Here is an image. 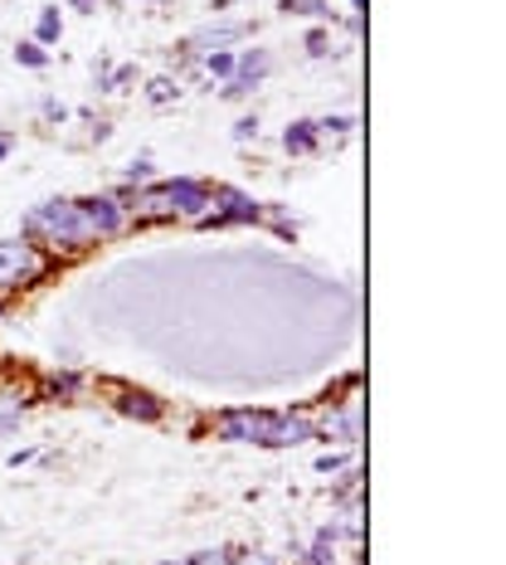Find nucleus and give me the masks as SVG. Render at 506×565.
<instances>
[{
    "label": "nucleus",
    "mask_w": 506,
    "mask_h": 565,
    "mask_svg": "<svg viewBox=\"0 0 506 565\" xmlns=\"http://www.w3.org/2000/svg\"><path fill=\"white\" fill-rule=\"evenodd\" d=\"M229 565H282L278 556H268V551H234Z\"/></svg>",
    "instance_id": "a878e982"
},
{
    "label": "nucleus",
    "mask_w": 506,
    "mask_h": 565,
    "mask_svg": "<svg viewBox=\"0 0 506 565\" xmlns=\"http://www.w3.org/2000/svg\"><path fill=\"white\" fill-rule=\"evenodd\" d=\"M108 395H112V409L127 419H141V424H161L166 419V399H157L141 385H127V381H108Z\"/></svg>",
    "instance_id": "1a4fd4ad"
},
{
    "label": "nucleus",
    "mask_w": 506,
    "mask_h": 565,
    "mask_svg": "<svg viewBox=\"0 0 506 565\" xmlns=\"http://www.w3.org/2000/svg\"><path fill=\"white\" fill-rule=\"evenodd\" d=\"M282 15H308V20H336L326 0H282Z\"/></svg>",
    "instance_id": "6ab92c4d"
},
{
    "label": "nucleus",
    "mask_w": 506,
    "mask_h": 565,
    "mask_svg": "<svg viewBox=\"0 0 506 565\" xmlns=\"http://www.w3.org/2000/svg\"><path fill=\"white\" fill-rule=\"evenodd\" d=\"M40 113H44V122H68V108L58 98H44L40 103Z\"/></svg>",
    "instance_id": "cd10ccee"
},
{
    "label": "nucleus",
    "mask_w": 506,
    "mask_h": 565,
    "mask_svg": "<svg viewBox=\"0 0 506 565\" xmlns=\"http://www.w3.org/2000/svg\"><path fill=\"white\" fill-rule=\"evenodd\" d=\"M68 6H74V10H88V6H98V0H68Z\"/></svg>",
    "instance_id": "7c9ffc66"
},
{
    "label": "nucleus",
    "mask_w": 506,
    "mask_h": 565,
    "mask_svg": "<svg viewBox=\"0 0 506 565\" xmlns=\"http://www.w3.org/2000/svg\"><path fill=\"white\" fill-rule=\"evenodd\" d=\"M157 565H185V556L181 561H157Z\"/></svg>",
    "instance_id": "f704fd0d"
},
{
    "label": "nucleus",
    "mask_w": 506,
    "mask_h": 565,
    "mask_svg": "<svg viewBox=\"0 0 506 565\" xmlns=\"http://www.w3.org/2000/svg\"><path fill=\"white\" fill-rule=\"evenodd\" d=\"M10 312V298H0V317H6Z\"/></svg>",
    "instance_id": "473e14b6"
},
{
    "label": "nucleus",
    "mask_w": 506,
    "mask_h": 565,
    "mask_svg": "<svg viewBox=\"0 0 506 565\" xmlns=\"http://www.w3.org/2000/svg\"><path fill=\"white\" fill-rule=\"evenodd\" d=\"M54 258L40 249V244H30L25 234H15V239H0V298L15 302L20 292L40 288L44 278H50Z\"/></svg>",
    "instance_id": "f03ea898"
},
{
    "label": "nucleus",
    "mask_w": 506,
    "mask_h": 565,
    "mask_svg": "<svg viewBox=\"0 0 506 565\" xmlns=\"http://www.w3.org/2000/svg\"><path fill=\"white\" fill-rule=\"evenodd\" d=\"M20 230H25V239L40 244L54 264H74V258H84V254L98 249V239L88 234L84 215H78V205L68 195L40 200V205L25 215V225H20Z\"/></svg>",
    "instance_id": "f257e3e1"
},
{
    "label": "nucleus",
    "mask_w": 506,
    "mask_h": 565,
    "mask_svg": "<svg viewBox=\"0 0 506 565\" xmlns=\"http://www.w3.org/2000/svg\"><path fill=\"white\" fill-rule=\"evenodd\" d=\"M312 439H316V415L312 409H278V424H273L268 449H298V444H312Z\"/></svg>",
    "instance_id": "9d476101"
},
{
    "label": "nucleus",
    "mask_w": 506,
    "mask_h": 565,
    "mask_svg": "<svg viewBox=\"0 0 506 565\" xmlns=\"http://www.w3.org/2000/svg\"><path fill=\"white\" fill-rule=\"evenodd\" d=\"M34 405V391L20 381H0V434H10L20 419H25V409Z\"/></svg>",
    "instance_id": "9b49d317"
},
{
    "label": "nucleus",
    "mask_w": 506,
    "mask_h": 565,
    "mask_svg": "<svg viewBox=\"0 0 506 565\" xmlns=\"http://www.w3.org/2000/svg\"><path fill=\"white\" fill-rule=\"evenodd\" d=\"M316 147H322V137H316L312 117H298V122L282 127V151H292V157H312Z\"/></svg>",
    "instance_id": "ddd939ff"
},
{
    "label": "nucleus",
    "mask_w": 506,
    "mask_h": 565,
    "mask_svg": "<svg viewBox=\"0 0 506 565\" xmlns=\"http://www.w3.org/2000/svg\"><path fill=\"white\" fill-rule=\"evenodd\" d=\"M30 40H34V44H44V50L64 40V10H58V6H44V10H40V20H34V34H30Z\"/></svg>",
    "instance_id": "2eb2a0df"
},
{
    "label": "nucleus",
    "mask_w": 506,
    "mask_h": 565,
    "mask_svg": "<svg viewBox=\"0 0 506 565\" xmlns=\"http://www.w3.org/2000/svg\"><path fill=\"white\" fill-rule=\"evenodd\" d=\"M234 551L229 546H209V551H195V556H185V565H229Z\"/></svg>",
    "instance_id": "4be33fe9"
},
{
    "label": "nucleus",
    "mask_w": 506,
    "mask_h": 565,
    "mask_svg": "<svg viewBox=\"0 0 506 565\" xmlns=\"http://www.w3.org/2000/svg\"><path fill=\"white\" fill-rule=\"evenodd\" d=\"M351 468V458H341V454H322L316 458V473H346Z\"/></svg>",
    "instance_id": "bb28decb"
},
{
    "label": "nucleus",
    "mask_w": 506,
    "mask_h": 565,
    "mask_svg": "<svg viewBox=\"0 0 506 565\" xmlns=\"http://www.w3.org/2000/svg\"><path fill=\"white\" fill-rule=\"evenodd\" d=\"M351 10H366V0H351Z\"/></svg>",
    "instance_id": "72a5a7b5"
},
{
    "label": "nucleus",
    "mask_w": 506,
    "mask_h": 565,
    "mask_svg": "<svg viewBox=\"0 0 506 565\" xmlns=\"http://www.w3.org/2000/svg\"><path fill=\"white\" fill-rule=\"evenodd\" d=\"M254 34L249 20H215V25H200L191 40L181 44V58H205L215 50H234V44H244Z\"/></svg>",
    "instance_id": "0eeeda50"
},
{
    "label": "nucleus",
    "mask_w": 506,
    "mask_h": 565,
    "mask_svg": "<svg viewBox=\"0 0 506 565\" xmlns=\"http://www.w3.org/2000/svg\"><path fill=\"white\" fill-rule=\"evenodd\" d=\"M308 54H312V58H326V54H332V30L316 25V30L308 34Z\"/></svg>",
    "instance_id": "b1692460"
},
{
    "label": "nucleus",
    "mask_w": 506,
    "mask_h": 565,
    "mask_svg": "<svg viewBox=\"0 0 506 565\" xmlns=\"http://www.w3.org/2000/svg\"><path fill=\"white\" fill-rule=\"evenodd\" d=\"M151 181H157V171H151V161H147V157L132 161V167L122 171V185H127V191H141V185H151Z\"/></svg>",
    "instance_id": "412c9836"
},
{
    "label": "nucleus",
    "mask_w": 506,
    "mask_h": 565,
    "mask_svg": "<svg viewBox=\"0 0 506 565\" xmlns=\"http://www.w3.org/2000/svg\"><path fill=\"white\" fill-rule=\"evenodd\" d=\"M336 536H346L351 546H360V536H366V508H360V502H351V508L341 512V526H336Z\"/></svg>",
    "instance_id": "f3484780"
},
{
    "label": "nucleus",
    "mask_w": 506,
    "mask_h": 565,
    "mask_svg": "<svg viewBox=\"0 0 506 565\" xmlns=\"http://www.w3.org/2000/svg\"><path fill=\"white\" fill-rule=\"evenodd\" d=\"M209 220L200 230H229V225H258V200L249 191H239V185H209Z\"/></svg>",
    "instance_id": "423d86ee"
},
{
    "label": "nucleus",
    "mask_w": 506,
    "mask_h": 565,
    "mask_svg": "<svg viewBox=\"0 0 506 565\" xmlns=\"http://www.w3.org/2000/svg\"><path fill=\"white\" fill-rule=\"evenodd\" d=\"M273 74V54L268 50H234V78H244V84H263V78Z\"/></svg>",
    "instance_id": "f8f14e48"
},
{
    "label": "nucleus",
    "mask_w": 506,
    "mask_h": 565,
    "mask_svg": "<svg viewBox=\"0 0 506 565\" xmlns=\"http://www.w3.org/2000/svg\"><path fill=\"white\" fill-rule=\"evenodd\" d=\"M166 191H171V205H175V220L181 225H205L209 220V181H195V175H175V181H166Z\"/></svg>",
    "instance_id": "6e6552de"
},
{
    "label": "nucleus",
    "mask_w": 506,
    "mask_h": 565,
    "mask_svg": "<svg viewBox=\"0 0 506 565\" xmlns=\"http://www.w3.org/2000/svg\"><path fill=\"white\" fill-rule=\"evenodd\" d=\"M229 6H239V0H215V15H219V10H229Z\"/></svg>",
    "instance_id": "2f4dec72"
},
{
    "label": "nucleus",
    "mask_w": 506,
    "mask_h": 565,
    "mask_svg": "<svg viewBox=\"0 0 506 565\" xmlns=\"http://www.w3.org/2000/svg\"><path fill=\"white\" fill-rule=\"evenodd\" d=\"M10 147H15V137H10V132H0V161L10 157Z\"/></svg>",
    "instance_id": "c756f323"
},
{
    "label": "nucleus",
    "mask_w": 506,
    "mask_h": 565,
    "mask_svg": "<svg viewBox=\"0 0 506 565\" xmlns=\"http://www.w3.org/2000/svg\"><path fill=\"white\" fill-rule=\"evenodd\" d=\"M200 68H205L215 84H225V78H234V50H215V54H205V58H195Z\"/></svg>",
    "instance_id": "a211bd4d"
},
{
    "label": "nucleus",
    "mask_w": 506,
    "mask_h": 565,
    "mask_svg": "<svg viewBox=\"0 0 506 565\" xmlns=\"http://www.w3.org/2000/svg\"><path fill=\"white\" fill-rule=\"evenodd\" d=\"M141 93H147L151 108H171V103H181L185 84H181V78H171V74H157V78H151V84L141 88Z\"/></svg>",
    "instance_id": "dca6fc26"
},
{
    "label": "nucleus",
    "mask_w": 506,
    "mask_h": 565,
    "mask_svg": "<svg viewBox=\"0 0 506 565\" xmlns=\"http://www.w3.org/2000/svg\"><path fill=\"white\" fill-rule=\"evenodd\" d=\"M34 458H40V449H15V454H10V468H20V463H34Z\"/></svg>",
    "instance_id": "c85d7f7f"
},
{
    "label": "nucleus",
    "mask_w": 506,
    "mask_h": 565,
    "mask_svg": "<svg viewBox=\"0 0 506 565\" xmlns=\"http://www.w3.org/2000/svg\"><path fill=\"white\" fill-rule=\"evenodd\" d=\"M78 205V215H84V225L88 234L98 244H108V239H122V234H132V210H127V185L122 191H103V195H84V200H74Z\"/></svg>",
    "instance_id": "39448f33"
},
{
    "label": "nucleus",
    "mask_w": 506,
    "mask_h": 565,
    "mask_svg": "<svg viewBox=\"0 0 506 565\" xmlns=\"http://www.w3.org/2000/svg\"><path fill=\"white\" fill-rule=\"evenodd\" d=\"M316 439L322 444H360V375H346V395H326L322 415H316Z\"/></svg>",
    "instance_id": "7ed1b4c3"
},
{
    "label": "nucleus",
    "mask_w": 506,
    "mask_h": 565,
    "mask_svg": "<svg viewBox=\"0 0 506 565\" xmlns=\"http://www.w3.org/2000/svg\"><path fill=\"white\" fill-rule=\"evenodd\" d=\"M15 64L20 68H50V50H44V44H34V40H20L15 44Z\"/></svg>",
    "instance_id": "aec40b11"
},
{
    "label": "nucleus",
    "mask_w": 506,
    "mask_h": 565,
    "mask_svg": "<svg viewBox=\"0 0 506 565\" xmlns=\"http://www.w3.org/2000/svg\"><path fill=\"white\" fill-rule=\"evenodd\" d=\"M254 137H258V113H244L239 122H234V141L244 147V141H254Z\"/></svg>",
    "instance_id": "393cba45"
},
{
    "label": "nucleus",
    "mask_w": 506,
    "mask_h": 565,
    "mask_svg": "<svg viewBox=\"0 0 506 565\" xmlns=\"http://www.w3.org/2000/svg\"><path fill=\"white\" fill-rule=\"evenodd\" d=\"M273 424H278V409L229 405V409H219V415H209V434H215V439H225V444H258V449H268Z\"/></svg>",
    "instance_id": "20e7f679"
},
{
    "label": "nucleus",
    "mask_w": 506,
    "mask_h": 565,
    "mask_svg": "<svg viewBox=\"0 0 506 565\" xmlns=\"http://www.w3.org/2000/svg\"><path fill=\"white\" fill-rule=\"evenodd\" d=\"M336 551H341V536H336V522H332L312 536V546L302 551V565H341Z\"/></svg>",
    "instance_id": "4468645a"
},
{
    "label": "nucleus",
    "mask_w": 506,
    "mask_h": 565,
    "mask_svg": "<svg viewBox=\"0 0 506 565\" xmlns=\"http://www.w3.org/2000/svg\"><path fill=\"white\" fill-rule=\"evenodd\" d=\"M351 127H356V117H322V122H316V137H346Z\"/></svg>",
    "instance_id": "5701e85b"
}]
</instances>
